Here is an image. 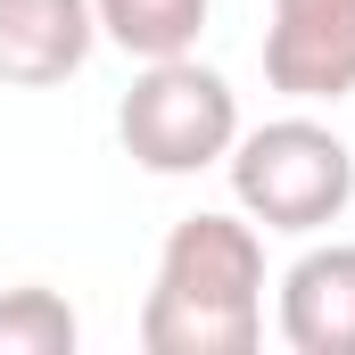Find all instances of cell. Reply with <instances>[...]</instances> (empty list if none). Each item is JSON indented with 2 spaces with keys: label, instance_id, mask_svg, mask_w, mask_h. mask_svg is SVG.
Here are the masks:
<instances>
[{
  "label": "cell",
  "instance_id": "2",
  "mask_svg": "<svg viewBox=\"0 0 355 355\" xmlns=\"http://www.w3.org/2000/svg\"><path fill=\"white\" fill-rule=\"evenodd\" d=\"M223 174H232L240 215H248L257 232H289V240L339 223L355 207V149L331 124H314V116H272L257 132L240 124Z\"/></svg>",
  "mask_w": 355,
  "mask_h": 355
},
{
  "label": "cell",
  "instance_id": "3",
  "mask_svg": "<svg viewBox=\"0 0 355 355\" xmlns=\"http://www.w3.org/2000/svg\"><path fill=\"white\" fill-rule=\"evenodd\" d=\"M116 141H124V157L141 174H166V182L207 174L240 141V91L215 67H198L190 50L182 58H149L132 75V91L116 99Z\"/></svg>",
  "mask_w": 355,
  "mask_h": 355
},
{
  "label": "cell",
  "instance_id": "5",
  "mask_svg": "<svg viewBox=\"0 0 355 355\" xmlns=\"http://www.w3.org/2000/svg\"><path fill=\"white\" fill-rule=\"evenodd\" d=\"M99 17L91 0H0V83L8 91H50L83 75Z\"/></svg>",
  "mask_w": 355,
  "mask_h": 355
},
{
  "label": "cell",
  "instance_id": "8",
  "mask_svg": "<svg viewBox=\"0 0 355 355\" xmlns=\"http://www.w3.org/2000/svg\"><path fill=\"white\" fill-rule=\"evenodd\" d=\"M75 339H83V322L58 289L25 281L0 297V355H75Z\"/></svg>",
  "mask_w": 355,
  "mask_h": 355
},
{
  "label": "cell",
  "instance_id": "4",
  "mask_svg": "<svg viewBox=\"0 0 355 355\" xmlns=\"http://www.w3.org/2000/svg\"><path fill=\"white\" fill-rule=\"evenodd\" d=\"M265 83L297 107H339L355 91V0H272Z\"/></svg>",
  "mask_w": 355,
  "mask_h": 355
},
{
  "label": "cell",
  "instance_id": "7",
  "mask_svg": "<svg viewBox=\"0 0 355 355\" xmlns=\"http://www.w3.org/2000/svg\"><path fill=\"white\" fill-rule=\"evenodd\" d=\"M207 8L215 0H91V17H99V33L124 50V58H182V50H198V33H207Z\"/></svg>",
  "mask_w": 355,
  "mask_h": 355
},
{
  "label": "cell",
  "instance_id": "1",
  "mask_svg": "<svg viewBox=\"0 0 355 355\" xmlns=\"http://www.w3.org/2000/svg\"><path fill=\"white\" fill-rule=\"evenodd\" d=\"M265 339V232L248 215L198 207L157 248L141 297L149 355H257Z\"/></svg>",
  "mask_w": 355,
  "mask_h": 355
},
{
  "label": "cell",
  "instance_id": "6",
  "mask_svg": "<svg viewBox=\"0 0 355 355\" xmlns=\"http://www.w3.org/2000/svg\"><path fill=\"white\" fill-rule=\"evenodd\" d=\"M281 339L297 355H355V240L306 248L281 272Z\"/></svg>",
  "mask_w": 355,
  "mask_h": 355
}]
</instances>
